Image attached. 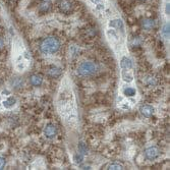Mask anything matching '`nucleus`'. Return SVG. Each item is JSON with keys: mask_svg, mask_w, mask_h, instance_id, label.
Returning a JSON list of instances; mask_svg holds the SVG:
<instances>
[{"mask_svg": "<svg viewBox=\"0 0 170 170\" xmlns=\"http://www.w3.org/2000/svg\"><path fill=\"white\" fill-rule=\"evenodd\" d=\"M140 112L141 114L146 118H151L155 113V109L154 107L151 105H143L140 108Z\"/></svg>", "mask_w": 170, "mask_h": 170, "instance_id": "12", "label": "nucleus"}, {"mask_svg": "<svg viewBox=\"0 0 170 170\" xmlns=\"http://www.w3.org/2000/svg\"><path fill=\"white\" fill-rule=\"evenodd\" d=\"M78 153H81V154H83L86 156L88 154V148H87V145L84 143V142H80L78 145Z\"/></svg>", "mask_w": 170, "mask_h": 170, "instance_id": "22", "label": "nucleus"}, {"mask_svg": "<svg viewBox=\"0 0 170 170\" xmlns=\"http://www.w3.org/2000/svg\"><path fill=\"white\" fill-rule=\"evenodd\" d=\"M142 27L146 31H151L156 27V22L152 18H145L142 22Z\"/></svg>", "mask_w": 170, "mask_h": 170, "instance_id": "17", "label": "nucleus"}, {"mask_svg": "<svg viewBox=\"0 0 170 170\" xmlns=\"http://www.w3.org/2000/svg\"><path fill=\"white\" fill-rule=\"evenodd\" d=\"M121 96L123 97L122 101L119 102H128V103L132 104V106L135 105V97L138 96V89L135 86H132V84H126L125 86H122L120 89Z\"/></svg>", "mask_w": 170, "mask_h": 170, "instance_id": "5", "label": "nucleus"}, {"mask_svg": "<svg viewBox=\"0 0 170 170\" xmlns=\"http://www.w3.org/2000/svg\"><path fill=\"white\" fill-rule=\"evenodd\" d=\"M161 36L165 42H169V22H165L161 29Z\"/></svg>", "mask_w": 170, "mask_h": 170, "instance_id": "19", "label": "nucleus"}, {"mask_svg": "<svg viewBox=\"0 0 170 170\" xmlns=\"http://www.w3.org/2000/svg\"><path fill=\"white\" fill-rule=\"evenodd\" d=\"M61 43L57 37L50 36L45 38L40 43L39 50L44 56H52L60 50Z\"/></svg>", "mask_w": 170, "mask_h": 170, "instance_id": "3", "label": "nucleus"}, {"mask_svg": "<svg viewBox=\"0 0 170 170\" xmlns=\"http://www.w3.org/2000/svg\"><path fill=\"white\" fill-rule=\"evenodd\" d=\"M48 75L52 78H59L61 75V69L57 66H51L49 69H48Z\"/></svg>", "mask_w": 170, "mask_h": 170, "instance_id": "18", "label": "nucleus"}, {"mask_svg": "<svg viewBox=\"0 0 170 170\" xmlns=\"http://www.w3.org/2000/svg\"><path fill=\"white\" fill-rule=\"evenodd\" d=\"M3 45H4V44H3V41H2L1 39H0V50H1L2 48H3Z\"/></svg>", "mask_w": 170, "mask_h": 170, "instance_id": "28", "label": "nucleus"}, {"mask_svg": "<svg viewBox=\"0 0 170 170\" xmlns=\"http://www.w3.org/2000/svg\"><path fill=\"white\" fill-rule=\"evenodd\" d=\"M107 169L110 170H121L123 169V165L119 162H112L107 166Z\"/></svg>", "mask_w": 170, "mask_h": 170, "instance_id": "23", "label": "nucleus"}, {"mask_svg": "<svg viewBox=\"0 0 170 170\" xmlns=\"http://www.w3.org/2000/svg\"><path fill=\"white\" fill-rule=\"evenodd\" d=\"M141 44H142V40H141V38L140 37H135V38L132 39V46H134V47H138V46H141Z\"/></svg>", "mask_w": 170, "mask_h": 170, "instance_id": "25", "label": "nucleus"}, {"mask_svg": "<svg viewBox=\"0 0 170 170\" xmlns=\"http://www.w3.org/2000/svg\"><path fill=\"white\" fill-rule=\"evenodd\" d=\"M145 158L149 161L156 160L160 156V150L158 147L156 146H150L148 148H146L145 152H144Z\"/></svg>", "mask_w": 170, "mask_h": 170, "instance_id": "9", "label": "nucleus"}, {"mask_svg": "<svg viewBox=\"0 0 170 170\" xmlns=\"http://www.w3.org/2000/svg\"><path fill=\"white\" fill-rule=\"evenodd\" d=\"M43 76L40 75H37V73H35V75H32L30 76V80H29V83L31 86L33 87H41L42 85H43Z\"/></svg>", "mask_w": 170, "mask_h": 170, "instance_id": "13", "label": "nucleus"}, {"mask_svg": "<svg viewBox=\"0 0 170 170\" xmlns=\"http://www.w3.org/2000/svg\"><path fill=\"white\" fill-rule=\"evenodd\" d=\"M50 6H51V3L49 1H44V2H42L40 5V10L43 11V12H46V11L49 10Z\"/></svg>", "mask_w": 170, "mask_h": 170, "instance_id": "24", "label": "nucleus"}, {"mask_svg": "<svg viewBox=\"0 0 170 170\" xmlns=\"http://www.w3.org/2000/svg\"><path fill=\"white\" fill-rule=\"evenodd\" d=\"M98 70H99L98 64L95 63L94 61H90V60L81 62L78 66V73L81 76H85V78L94 75L95 73H97Z\"/></svg>", "mask_w": 170, "mask_h": 170, "instance_id": "4", "label": "nucleus"}, {"mask_svg": "<svg viewBox=\"0 0 170 170\" xmlns=\"http://www.w3.org/2000/svg\"><path fill=\"white\" fill-rule=\"evenodd\" d=\"M89 2L95 6V10L102 11L104 10V8L106 6L107 0H89Z\"/></svg>", "mask_w": 170, "mask_h": 170, "instance_id": "16", "label": "nucleus"}, {"mask_svg": "<svg viewBox=\"0 0 170 170\" xmlns=\"http://www.w3.org/2000/svg\"><path fill=\"white\" fill-rule=\"evenodd\" d=\"M12 46H11V59L13 68L16 72H25L32 65V55L24 40L18 35H15V31L10 30Z\"/></svg>", "mask_w": 170, "mask_h": 170, "instance_id": "2", "label": "nucleus"}, {"mask_svg": "<svg viewBox=\"0 0 170 170\" xmlns=\"http://www.w3.org/2000/svg\"><path fill=\"white\" fill-rule=\"evenodd\" d=\"M58 7L62 12L67 13L72 9V3L69 0H60L58 3Z\"/></svg>", "mask_w": 170, "mask_h": 170, "instance_id": "14", "label": "nucleus"}, {"mask_svg": "<svg viewBox=\"0 0 170 170\" xmlns=\"http://www.w3.org/2000/svg\"><path fill=\"white\" fill-rule=\"evenodd\" d=\"M57 134H58V128L54 123H48L44 127L43 135L47 140H53L54 138H56Z\"/></svg>", "mask_w": 170, "mask_h": 170, "instance_id": "8", "label": "nucleus"}, {"mask_svg": "<svg viewBox=\"0 0 170 170\" xmlns=\"http://www.w3.org/2000/svg\"><path fill=\"white\" fill-rule=\"evenodd\" d=\"M121 82L124 84H132L135 81L134 70H122L120 72Z\"/></svg>", "mask_w": 170, "mask_h": 170, "instance_id": "11", "label": "nucleus"}, {"mask_svg": "<svg viewBox=\"0 0 170 170\" xmlns=\"http://www.w3.org/2000/svg\"><path fill=\"white\" fill-rule=\"evenodd\" d=\"M72 160H73V163L76 164V165H82V164L84 163V160H85V155L81 154V153H76V154L73 155L72 157Z\"/></svg>", "mask_w": 170, "mask_h": 170, "instance_id": "20", "label": "nucleus"}, {"mask_svg": "<svg viewBox=\"0 0 170 170\" xmlns=\"http://www.w3.org/2000/svg\"><path fill=\"white\" fill-rule=\"evenodd\" d=\"M55 108L61 121L67 128L76 129L80 125L78 96L72 78L65 75L55 96Z\"/></svg>", "mask_w": 170, "mask_h": 170, "instance_id": "1", "label": "nucleus"}, {"mask_svg": "<svg viewBox=\"0 0 170 170\" xmlns=\"http://www.w3.org/2000/svg\"><path fill=\"white\" fill-rule=\"evenodd\" d=\"M80 53V48L78 46H70L69 47V56L70 58H75Z\"/></svg>", "mask_w": 170, "mask_h": 170, "instance_id": "21", "label": "nucleus"}, {"mask_svg": "<svg viewBox=\"0 0 170 170\" xmlns=\"http://www.w3.org/2000/svg\"><path fill=\"white\" fill-rule=\"evenodd\" d=\"M5 164H6V161H5L3 157L0 156V169H3L5 167Z\"/></svg>", "mask_w": 170, "mask_h": 170, "instance_id": "27", "label": "nucleus"}, {"mask_svg": "<svg viewBox=\"0 0 170 170\" xmlns=\"http://www.w3.org/2000/svg\"><path fill=\"white\" fill-rule=\"evenodd\" d=\"M164 15L166 18H169V2H166L165 7H164Z\"/></svg>", "mask_w": 170, "mask_h": 170, "instance_id": "26", "label": "nucleus"}, {"mask_svg": "<svg viewBox=\"0 0 170 170\" xmlns=\"http://www.w3.org/2000/svg\"><path fill=\"white\" fill-rule=\"evenodd\" d=\"M143 82L148 88H154V87H156L158 85L157 78H154L153 75H146L145 78H143Z\"/></svg>", "mask_w": 170, "mask_h": 170, "instance_id": "15", "label": "nucleus"}, {"mask_svg": "<svg viewBox=\"0 0 170 170\" xmlns=\"http://www.w3.org/2000/svg\"><path fill=\"white\" fill-rule=\"evenodd\" d=\"M107 28H111V29H114L120 33H126L125 25H124V22L120 18H111L107 24Z\"/></svg>", "mask_w": 170, "mask_h": 170, "instance_id": "7", "label": "nucleus"}, {"mask_svg": "<svg viewBox=\"0 0 170 170\" xmlns=\"http://www.w3.org/2000/svg\"><path fill=\"white\" fill-rule=\"evenodd\" d=\"M118 64L120 67V72H122V70H134L135 68L134 60L127 52L118 56Z\"/></svg>", "mask_w": 170, "mask_h": 170, "instance_id": "6", "label": "nucleus"}, {"mask_svg": "<svg viewBox=\"0 0 170 170\" xmlns=\"http://www.w3.org/2000/svg\"><path fill=\"white\" fill-rule=\"evenodd\" d=\"M18 105V99L12 95H8L2 99V106L4 110H11Z\"/></svg>", "mask_w": 170, "mask_h": 170, "instance_id": "10", "label": "nucleus"}]
</instances>
